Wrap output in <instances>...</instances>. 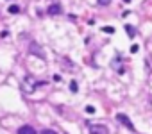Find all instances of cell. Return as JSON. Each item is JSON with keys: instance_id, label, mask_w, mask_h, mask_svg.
Returning <instances> with one entry per match:
<instances>
[{"instance_id": "cell-13", "label": "cell", "mask_w": 152, "mask_h": 134, "mask_svg": "<svg viewBox=\"0 0 152 134\" xmlns=\"http://www.w3.org/2000/svg\"><path fill=\"white\" fill-rule=\"evenodd\" d=\"M97 4H99V6H109L111 0H97Z\"/></svg>"}, {"instance_id": "cell-11", "label": "cell", "mask_w": 152, "mask_h": 134, "mask_svg": "<svg viewBox=\"0 0 152 134\" xmlns=\"http://www.w3.org/2000/svg\"><path fill=\"white\" fill-rule=\"evenodd\" d=\"M102 32H107V34H115V27H102Z\"/></svg>"}, {"instance_id": "cell-5", "label": "cell", "mask_w": 152, "mask_h": 134, "mask_svg": "<svg viewBox=\"0 0 152 134\" xmlns=\"http://www.w3.org/2000/svg\"><path fill=\"white\" fill-rule=\"evenodd\" d=\"M89 134H109V129L106 127V125H91V129H89Z\"/></svg>"}, {"instance_id": "cell-8", "label": "cell", "mask_w": 152, "mask_h": 134, "mask_svg": "<svg viewBox=\"0 0 152 134\" xmlns=\"http://www.w3.org/2000/svg\"><path fill=\"white\" fill-rule=\"evenodd\" d=\"M124 29L127 30V36L131 38V40H132V38L136 36V32H138V30H136V27H134V25H131V23H125V25H124Z\"/></svg>"}, {"instance_id": "cell-9", "label": "cell", "mask_w": 152, "mask_h": 134, "mask_svg": "<svg viewBox=\"0 0 152 134\" xmlns=\"http://www.w3.org/2000/svg\"><path fill=\"white\" fill-rule=\"evenodd\" d=\"M70 91H72V93H77V91H79V84H77V81H75V79L70 81Z\"/></svg>"}, {"instance_id": "cell-3", "label": "cell", "mask_w": 152, "mask_h": 134, "mask_svg": "<svg viewBox=\"0 0 152 134\" xmlns=\"http://www.w3.org/2000/svg\"><path fill=\"white\" fill-rule=\"evenodd\" d=\"M116 120L125 127V129H129V130H134V125H132V122L129 120V116H127V114H124V113H118L116 114Z\"/></svg>"}, {"instance_id": "cell-15", "label": "cell", "mask_w": 152, "mask_h": 134, "mask_svg": "<svg viewBox=\"0 0 152 134\" xmlns=\"http://www.w3.org/2000/svg\"><path fill=\"white\" fill-rule=\"evenodd\" d=\"M41 134H57L55 130H50V129H45V130H41Z\"/></svg>"}, {"instance_id": "cell-2", "label": "cell", "mask_w": 152, "mask_h": 134, "mask_svg": "<svg viewBox=\"0 0 152 134\" xmlns=\"http://www.w3.org/2000/svg\"><path fill=\"white\" fill-rule=\"evenodd\" d=\"M29 54H32V55H38L40 59H45V52H43V48L38 45L36 41H31V45H29Z\"/></svg>"}, {"instance_id": "cell-10", "label": "cell", "mask_w": 152, "mask_h": 134, "mask_svg": "<svg viewBox=\"0 0 152 134\" xmlns=\"http://www.w3.org/2000/svg\"><path fill=\"white\" fill-rule=\"evenodd\" d=\"M7 11H9L11 14H18V13L22 11V7H20V6H9V7H7Z\"/></svg>"}, {"instance_id": "cell-4", "label": "cell", "mask_w": 152, "mask_h": 134, "mask_svg": "<svg viewBox=\"0 0 152 134\" xmlns=\"http://www.w3.org/2000/svg\"><path fill=\"white\" fill-rule=\"evenodd\" d=\"M111 66L115 68V70H116V73H120V75H124V73H125V68H124V64H122V61H120V55H116L115 59H113Z\"/></svg>"}, {"instance_id": "cell-14", "label": "cell", "mask_w": 152, "mask_h": 134, "mask_svg": "<svg viewBox=\"0 0 152 134\" xmlns=\"http://www.w3.org/2000/svg\"><path fill=\"white\" fill-rule=\"evenodd\" d=\"M86 113H88V114H93V113H95V107H93V106H86Z\"/></svg>"}, {"instance_id": "cell-16", "label": "cell", "mask_w": 152, "mask_h": 134, "mask_svg": "<svg viewBox=\"0 0 152 134\" xmlns=\"http://www.w3.org/2000/svg\"><path fill=\"white\" fill-rule=\"evenodd\" d=\"M7 34H9L7 30H2V32H0V38H7Z\"/></svg>"}, {"instance_id": "cell-7", "label": "cell", "mask_w": 152, "mask_h": 134, "mask_svg": "<svg viewBox=\"0 0 152 134\" xmlns=\"http://www.w3.org/2000/svg\"><path fill=\"white\" fill-rule=\"evenodd\" d=\"M18 134H38V132H36V129L31 127V125H22L20 129H18Z\"/></svg>"}, {"instance_id": "cell-6", "label": "cell", "mask_w": 152, "mask_h": 134, "mask_svg": "<svg viewBox=\"0 0 152 134\" xmlns=\"http://www.w3.org/2000/svg\"><path fill=\"white\" fill-rule=\"evenodd\" d=\"M47 13H48L50 16H55V14H61V13H63V7H61L59 4H50V6H48V9H47Z\"/></svg>"}, {"instance_id": "cell-1", "label": "cell", "mask_w": 152, "mask_h": 134, "mask_svg": "<svg viewBox=\"0 0 152 134\" xmlns=\"http://www.w3.org/2000/svg\"><path fill=\"white\" fill-rule=\"evenodd\" d=\"M45 82H38L32 75H25L23 77V81H22V89L27 93V95H32L36 89H38V86H43Z\"/></svg>"}, {"instance_id": "cell-12", "label": "cell", "mask_w": 152, "mask_h": 134, "mask_svg": "<svg viewBox=\"0 0 152 134\" xmlns=\"http://www.w3.org/2000/svg\"><path fill=\"white\" fill-rule=\"evenodd\" d=\"M138 50H140V45H136V43H134V45H131V54H136Z\"/></svg>"}]
</instances>
